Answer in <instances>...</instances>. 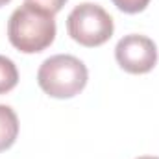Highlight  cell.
<instances>
[{"mask_svg":"<svg viewBox=\"0 0 159 159\" xmlns=\"http://www.w3.org/2000/svg\"><path fill=\"white\" fill-rule=\"evenodd\" d=\"M7 37L17 50L24 54L43 52L56 39L54 13L41 6L24 2L9 17Z\"/></svg>","mask_w":159,"mask_h":159,"instance_id":"cell-1","label":"cell"},{"mask_svg":"<svg viewBox=\"0 0 159 159\" xmlns=\"http://www.w3.org/2000/svg\"><path fill=\"white\" fill-rule=\"evenodd\" d=\"M89 80L83 61L74 56L57 54L43 61L37 72L39 87L52 98H72L80 94Z\"/></svg>","mask_w":159,"mask_h":159,"instance_id":"cell-2","label":"cell"},{"mask_svg":"<svg viewBox=\"0 0 159 159\" xmlns=\"http://www.w3.org/2000/svg\"><path fill=\"white\" fill-rule=\"evenodd\" d=\"M67 30L81 46L94 48L111 39L115 24L111 15L98 4L83 2L76 6L67 17Z\"/></svg>","mask_w":159,"mask_h":159,"instance_id":"cell-3","label":"cell"},{"mask_svg":"<svg viewBox=\"0 0 159 159\" xmlns=\"http://www.w3.org/2000/svg\"><path fill=\"white\" fill-rule=\"evenodd\" d=\"M115 59L129 74H146L157 63V46L146 35L131 34L117 43Z\"/></svg>","mask_w":159,"mask_h":159,"instance_id":"cell-4","label":"cell"},{"mask_svg":"<svg viewBox=\"0 0 159 159\" xmlns=\"http://www.w3.org/2000/svg\"><path fill=\"white\" fill-rule=\"evenodd\" d=\"M19 135V119L9 106L0 104V152L13 146Z\"/></svg>","mask_w":159,"mask_h":159,"instance_id":"cell-5","label":"cell"},{"mask_svg":"<svg viewBox=\"0 0 159 159\" xmlns=\"http://www.w3.org/2000/svg\"><path fill=\"white\" fill-rule=\"evenodd\" d=\"M17 83H19V70L15 63L9 57L0 56V94L9 93L11 89H15Z\"/></svg>","mask_w":159,"mask_h":159,"instance_id":"cell-6","label":"cell"},{"mask_svg":"<svg viewBox=\"0 0 159 159\" xmlns=\"http://www.w3.org/2000/svg\"><path fill=\"white\" fill-rule=\"evenodd\" d=\"M113 4L124 13H141L143 9H146V6L150 4V0H113Z\"/></svg>","mask_w":159,"mask_h":159,"instance_id":"cell-7","label":"cell"},{"mask_svg":"<svg viewBox=\"0 0 159 159\" xmlns=\"http://www.w3.org/2000/svg\"><path fill=\"white\" fill-rule=\"evenodd\" d=\"M26 2L35 4V6H41V7L48 9L50 13H57V11L65 6V2H67V0H26Z\"/></svg>","mask_w":159,"mask_h":159,"instance_id":"cell-8","label":"cell"},{"mask_svg":"<svg viewBox=\"0 0 159 159\" xmlns=\"http://www.w3.org/2000/svg\"><path fill=\"white\" fill-rule=\"evenodd\" d=\"M137 159H159V157H154V156H143V157H137Z\"/></svg>","mask_w":159,"mask_h":159,"instance_id":"cell-9","label":"cell"},{"mask_svg":"<svg viewBox=\"0 0 159 159\" xmlns=\"http://www.w3.org/2000/svg\"><path fill=\"white\" fill-rule=\"evenodd\" d=\"M7 2H9V0H0V7H2V6H6Z\"/></svg>","mask_w":159,"mask_h":159,"instance_id":"cell-10","label":"cell"}]
</instances>
